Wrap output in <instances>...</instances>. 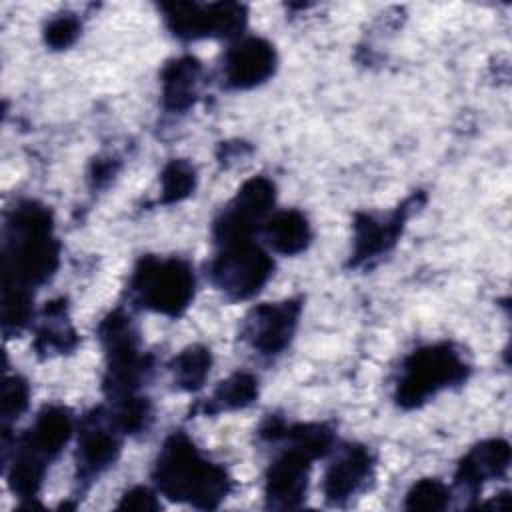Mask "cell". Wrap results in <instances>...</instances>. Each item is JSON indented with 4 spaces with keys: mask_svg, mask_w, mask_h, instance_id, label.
I'll list each match as a JSON object with an SVG mask.
<instances>
[{
    "mask_svg": "<svg viewBox=\"0 0 512 512\" xmlns=\"http://www.w3.org/2000/svg\"><path fill=\"white\" fill-rule=\"evenodd\" d=\"M58 266V242L52 236L50 212L36 204H20L8 220L4 250V288L38 286Z\"/></svg>",
    "mask_w": 512,
    "mask_h": 512,
    "instance_id": "1",
    "label": "cell"
},
{
    "mask_svg": "<svg viewBox=\"0 0 512 512\" xmlns=\"http://www.w3.org/2000/svg\"><path fill=\"white\" fill-rule=\"evenodd\" d=\"M152 476L164 496L198 508H216L232 486L228 472L206 460L184 434L164 442Z\"/></svg>",
    "mask_w": 512,
    "mask_h": 512,
    "instance_id": "2",
    "label": "cell"
},
{
    "mask_svg": "<svg viewBox=\"0 0 512 512\" xmlns=\"http://www.w3.org/2000/svg\"><path fill=\"white\" fill-rule=\"evenodd\" d=\"M468 366L450 344H432L414 350L404 366L396 386V402L402 408H418L442 388L460 384Z\"/></svg>",
    "mask_w": 512,
    "mask_h": 512,
    "instance_id": "3",
    "label": "cell"
},
{
    "mask_svg": "<svg viewBox=\"0 0 512 512\" xmlns=\"http://www.w3.org/2000/svg\"><path fill=\"white\" fill-rule=\"evenodd\" d=\"M194 272L180 258L146 256L132 276V290L138 300L160 314H182L194 296Z\"/></svg>",
    "mask_w": 512,
    "mask_h": 512,
    "instance_id": "4",
    "label": "cell"
},
{
    "mask_svg": "<svg viewBox=\"0 0 512 512\" xmlns=\"http://www.w3.org/2000/svg\"><path fill=\"white\" fill-rule=\"evenodd\" d=\"M100 338L108 356L104 388L120 398L132 394L150 372V362L138 350L130 318L122 312H112L100 326Z\"/></svg>",
    "mask_w": 512,
    "mask_h": 512,
    "instance_id": "5",
    "label": "cell"
},
{
    "mask_svg": "<svg viewBox=\"0 0 512 512\" xmlns=\"http://www.w3.org/2000/svg\"><path fill=\"white\" fill-rule=\"evenodd\" d=\"M274 268L272 258L252 240L220 246L212 262L214 284L232 300L254 296L270 278Z\"/></svg>",
    "mask_w": 512,
    "mask_h": 512,
    "instance_id": "6",
    "label": "cell"
},
{
    "mask_svg": "<svg viewBox=\"0 0 512 512\" xmlns=\"http://www.w3.org/2000/svg\"><path fill=\"white\" fill-rule=\"evenodd\" d=\"M168 28L180 38H204L236 36L246 24V8L232 2L196 4V2H172L162 6Z\"/></svg>",
    "mask_w": 512,
    "mask_h": 512,
    "instance_id": "7",
    "label": "cell"
},
{
    "mask_svg": "<svg viewBox=\"0 0 512 512\" xmlns=\"http://www.w3.org/2000/svg\"><path fill=\"white\" fill-rule=\"evenodd\" d=\"M276 198L274 184L264 176H254L242 184L234 200L214 224V238L220 246L252 240L258 222L266 218Z\"/></svg>",
    "mask_w": 512,
    "mask_h": 512,
    "instance_id": "8",
    "label": "cell"
},
{
    "mask_svg": "<svg viewBox=\"0 0 512 512\" xmlns=\"http://www.w3.org/2000/svg\"><path fill=\"white\" fill-rule=\"evenodd\" d=\"M300 302L284 300L256 306L244 324V336L264 354H278L288 346L298 326Z\"/></svg>",
    "mask_w": 512,
    "mask_h": 512,
    "instance_id": "9",
    "label": "cell"
},
{
    "mask_svg": "<svg viewBox=\"0 0 512 512\" xmlns=\"http://www.w3.org/2000/svg\"><path fill=\"white\" fill-rule=\"evenodd\" d=\"M314 458L290 444L268 468L266 500L272 508H296L304 500L310 462Z\"/></svg>",
    "mask_w": 512,
    "mask_h": 512,
    "instance_id": "10",
    "label": "cell"
},
{
    "mask_svg": "<svg viewBox=\"0 0 512 512\" xmlns=\"http://www.w3.org/2000/svg\"><path fill=\"white\" fill-rule=\"evenodd\" d=\"M276 70V50L264 38H244L224 60V80L230 88H254Z\"/></svg>",
    "mask_w": 512,
    "mask_h": 512,
    "instance_id": "11",
    "label": "cell"
},
{
    "mask_svg": "<svg viewBox=\"0 0 512 512\" xmlns=\"http://www.w3.org/2000/svg\"><path fill=\"white\" fill-rule=\"evenodd\" d=\"M372 474V456L364 446L346 448L326 470L324 496L330 504H342L352 498Z\"/></svg>",
    "mask_w": 512,
    "mask_h": 512,
    "instance_id": "12",
    "label": "cell"
},
{
    "mask_svg": "<svg viewBox=\"0 0 512 512\" xmlns=\"http://www.w3.org/2000/svg\"><path fill=\"white\" fill-rule=\"evenodd\" d=\"M114 430L104 426L94 416L84 420L78 438V476H98L102 470L116 462L120 454V438Z\"/></svg>",
    "mask_w": 512,
    "mask_h": 512,
    "instance_id": "13",
    "label": "cell"
},
{
    "mask_svg": "<svg viewBox=\"0 0 512 512\" xmlns=\"http://www.w3.org/2000/svg\"><path fill=\"white\" fill-rule=\"evenodd\" d=\"M510 464V446L504 440H486L474 446L460 462L456 472V484L476 494L490 478H498Z\"/></svg>",
    "mask_w": 512,
    "mask_h": 512,
    "instance_id": "14",
    "label": "cell"
},
{
    "mask_svg": "<svg viewBox=\"0 0 512 512\" xmlns=\"http://www.w3.org/2000/svg\"><path fill=\"white\" fill-rule=\"evenodd\" d=\"M406 222V208L402 206L400 210H396L394 214H390L388 220H376L368 214H358L356 216V236H354V256H352V264H364L380 254H384L386 250H390L400 232L402 226Z\"/></svg>",
    "mask_w": 512,
    "mask_h": 512,
    "instance_id": "15",
    "label": "cell"
},
{
    "mask_svg": "<svg viewBox=\"0 0 512 512\" xmlns=\"http://www.w3.org/2000/svg\"><path fill=\"white\" fill-rule=\"evenodd\" d=\"M72 432V418L64 406H46L38 414L36 422L26 430L20 440V446L42 456L44 460L54 458Z\"/></svg>",
    "mask_w": 512,
    "mask_h": 512,
    "instance_id": "16",
    "label": "cell"
},
{
    "mask_svg": "<svg viewBox=\"0 0 512 512\" xmlns=\"http://www.w3.org/2000/svg\"><path fill=\"white\" fill-rule=\"evenodd\" d=\"M202 66L194 56L168 62L162 70V102L172 112L188 110L196 100Z\"/></svg>",
    "mask_w": 512,
    "mask_h": 512,
    "instance_id": "17",
    "label": "cell"
},
{
    "mask_svg": "<svg viewBox=\"0 0 512 512\" xmlns=\"http://www.w3.org/2000/svg\"><path fill=\"white\" fill-rule=\"evenodd\" d=\"M266 238L276 252L298 254L310 244L312 230L304 214L298 210H282L266 222Z\"/></svg>",
    "mask_w": 512,
    "mask_h": 512,
    "instance_id": "18",
    "label": "cell"
},
{
    "mask_svg": "<svg viewBox=\"0 0 512 512\" xmlns=\"http://www.w3.org/2000/svg\"><path fill=\"white\" fill-rule=\"evenodd\" d=\"M46 464L48 460H44L42 456L18 446L8 472V482L14 494H18L20 498H34L42 486Z\"/></svg>",
    "mask_w": 512,
    "mask_h": 512,
    "instance_id": "19",
    "label": "cell"
},
{
    "mask_svg": "<svg viewBox=\"0 0 512 512\" xmlns=\"http://www.w3.org/2000/svg\"><path fill=\"white\" fill-rule=\"evenodd\" d=\"M66 306L64 302H50L46 306V318L42 328L38 330L36 336V348L42 352L48 350H56V352H64V350H72L76 344V334L70 328V324L64 318Z\"/></svg>",
    "mask_w": 512,
    "mask_h": 512,
    "instance_id": "20",
    "label": "cell"
},
{
    "mask_svg": "<svg viewBox=\"0 0 512 512\" xmlns=\"http://www.w3.org/2000/svg\"><path fill=\"white\" fill-rule=\"evenodd\" d=\"M210 364L212 356L208 348L190 346L182 350L170 364L176 386L182 390H198L210 372Z\"/></svg>",
    "mask_w": 512,
    "mask_h": 512,
    "instance_id": "21",
    "label": "cell"
},
{
    "mask_svg": "<svg viewBox=\"0 0 512 512\" xmlns=\"http://www.w3.org/2000/svg\"><path fill=\"white\" fill-rule=\"evenodd\" d=\"M258 396V382L252 374L238 372L228 380L220 382L214 396L210 398V412L216 410H234L248 406Z\"/></svg>",
    "mask_w": 512,
    "mask_h": 512,
    "instance_id": "22",
    "label": "cell"
},
{
    "mask_svg": "<svg viewBox=\"0 0 512 512\" xmlns=\"http://www.w3.org/2000/svg\"><path fill=\"white\" fill-rule=\"evenodd\" d=\"M160 182H162V196H160L162 204L180 202L192 194L196 186V172L186 160H172L162 170Z\"/></svg>",
    "mask_w": 512,
    "mask_h": 512,
    "instance_id": "23",
    "label": "cell"
},
{
    "mask_svg": "<svg viewBox=\"0 0 512 512\" xmlns=\"http://www.w3.org/2000/svg\"><path fill=\"white\" fill-rule=\"evenodd\" d=\"M292 446L304 450L312 458L324 456L332 446V430L324 424H298L284 428V434Z\"/></svg>",
    "mask_w": 512,
    "mask_h": 512,
    "instance_id": "24",
    "label": "cell"
},
{
    "mask_svg": "<svg viewBox=\"0 0 512 512\" xmlns=\"http://www.w3.org/2000/svg\"><path fill=\"white\" fill-rule=\"evenodd\" d=\"M120 400L122 402L118 404L116 412L110 416L114 420V426L126 434L146 430V426L152 418V408H150L148 398L128 394V396H122Z\"/></svg>",
    "mask_w": 512,
    "mask_h": 512,
    "instance_id": "25",
    "label": "cell"
},
{
    "mask_svg": "<svg viewBox=\"0 0 512 512\" xmlns=\"http://www.w3.org/2000/svg\"><path fill=\"white\" fill-rule=\"evenodd\" d=\"M450 502V490L436 478L416 482L406 494L408 510H444Z\"/></svg>",
    "mask_w": 512,
    "mask_h": 512,
    "instance_id": "26",
    "label": "cell"
},
{
    "mask_svg": "<svg viewBox=\"0 0 512 512\" xmlns=\"http://www.w3.org/2000/svg\"><path fill=\"white\" fill-rule=\"evenodd\" d=\"M28 384L20 376H8L2 384V416L4 420L18 418L28 406Z\"/></svg>",
    "mask_w": 512,
    "mask_h": 512,
    "instance_id": "27",
    "label": "cell"
},
{
    "mask_svg": "<svg viewBox=\"0 0 512 512\" xmlns=\"http://www.w3.org/2000/svg\"><path fill=\"white\" fill-rule=\"evenodd\" d=\"M80 32V22L74 14H60L56 18H52L44 30V38L46 44L60 50V48H68L76 36Z\"/></svg>",
    "mask_w": 512,
    "mask_h": 512,
    "instance_id": "28",
    "label": "cell"
},
{
    "mask_svg": "<svg viewBox=\"0 0 512 512\" xmlns=\"http://www.w3.org/2000/svg\"><path fill=\"white\" fill-rule=\"evenodd\" d=\"M118 508L120 510H158L160 502L148 488L136 486L122 496Z\"/></svg>",
    "mask_w": 512,
    "mask_h": 512,
    "instance_id": "29",
    "label": "cell"
}]
</instances>
